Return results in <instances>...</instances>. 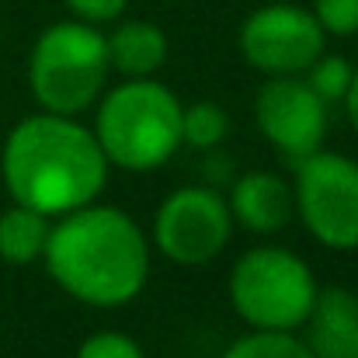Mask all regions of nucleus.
I'll use <instances>...</instances> for the list:
<instances>
[{"mask_svg":"<svg viewBox=\"0 0 358 358\" xmlns=\"http://www.w3.org/2000/svg\"><path fill=\"white\" fill-rule=\"evenodd\" d=\"M108 167L94 129L56 112L21 119L7 132L0 153V174L10 199L49 220L94 202L108 181Z\"/></svg>","mask_w":358,"mask_h":358,"instance_id":"obj_1","label":"nucleus"},{"mask_svg":"<svg viewBox=\"0 0 358 358\" xmlns=\"http://www.w3.org/2000/svg\"><path fill=\"white\" fill-rule=\"evenodd\" d=\"M42 257L66 296L98 310L132 303L150 278V240L129 213L98 202L63 213Z\"/></svg>","mask_w":358,"mask_h":358,"instance_id":"obj_2","label":"nucleus"},{"mask_svg":"<svg viewBox=\"0 0 358 358\" xmlns=\"http://www.w3.org/2000/svg\"><path fill=\"white\" fill-rule=\"evenodd\" d=\"M94 136L108 164L125 171H153L185 143L181 101L153 77H125V84L101 98Z\"/></svg>","mask_w":358,"mask_h":358,"instance_id":"obj_3","label":"nucleus"},{"mask_svg":"<svg viewBox=\"0 0 358 358\" xmlns=\"http://www.w3.org/2000/svg\"><path fill=\"white\" fill-rule=\"evenodd\" d=\"M108 38L98 24L87 21H56L49 24L31 49L28 84L35 101L56 115L87 112L108 84Z\"/></svg>","mask_w":358,"mask_h":358,"instance_id":"obj_4","label":"nucleus"},{"mask_svg":"<svg viewBox=\"0 0 358 358\" xmlns=\"http://www.w3.org/2000/svg\"><path fill=\"white\" fill-rule=\"evenodd\" d=\"M317 292L310 264L289 247H250L230 271V303L254 331H299Z\"/></svg>","mask_w":358,"mask_h":358,"instance_id":"obj_5","label":"nucleus"},{"mask_svg":"<svg viewBox=\"0 0 358 358\" xmlns=\"http://www.w3.org/2000/svg\"><path fill=\"white\" fill-rule=\"evenodd\" d=\"M292 199L303 227L324 247H358V160L320 146L296 164Z\"/></svg>","mask_w":358,"mask_h":358,"instance_id":"obj_6","label":"nucleus"},{"mask_svg":"<svg viewBox=\"0 0 358 358\" xmlns=\"http://www.w3.org/2000/svg\"><path fill=\"white\" fill-rule=\"evenodd\" d=\"M234 237V216L220 192L206 185L178 188L164 199L153 220V243L157 250L185 268L209 264L223 254Z\"/></svg>","mask_w":358,"mask_h":358,"instance_id":"obj_7","label":"nucleus"},{"mask_svg":"<svg viewBox=\"0 0 358 358\" xmlns=\"http://www.w3.org/2000/svg\"><path fill=\"white\" fill-rule=\"evenodd\" d=\"M237 42L254 70L268 77H289L306 73V66L324 52V28L310 7L264 3L243 17Z\"/></svg>","mask_w":358,"mask_h":358,"instance_id":"obj_8","label":"nucleus"},{"mask_svg":"<svg viewBox=\"0 0 358 358\" xmlns=\"http://www.w3.org/2000/svg\"><path fill=\"white\" fill-rule=\"evenodd\" d=\"M254 119L261 136L296 167L303 157L317 153L327 136V105L317 98V91L289 77H268L254 101Z\"/></svg>","mask_w":358,"mask_h":358,"instance_id":"obj_9","label":"nucleus"},{"mask_svg":"<svg viewBox=\"0 0 358 358\" xmlns=\"http://www.w3.org/2000/svg\"><path fill=\"white\" fill-rule=\"evenodd\" d=\"M227 206H230L234 223L247 227L250 234H278L296 213L292 188L271 171L240 174L230 188Z\"/></svg>","mask_w":358,"mask_h":358,"instance_id":"obj_10","label":"nucleus"},{"mask_svg":"<svg viewBox=\"0 0 358 358\" xmlns=\"http://www.w3.org/2000/svg\"><path fill=\"white\" fill-rule=\"evenodd\" d=\"M306 348L313 358H358V296L345 285H327L306 317Z\"/></svg>","mask_w":358,"mask_h":358,"instance_id":"obj_11","label":"nucleus"},{"mask_svg":"<svg viewBox=\"0 0 358 358\" xmlns=\"http://www.w3.org/2000/svg\"><path fill=\"white\" fill-rule=\"evenodd\" d=\"M108 38V63L125 77H153L167 59V35L153 21H122Z\"/></svg>","mask_w":358,"mask_h":358,"instance_id":"obj_12","label":"nucleus"},{"mask_svg":"<svg viewBox=\"0 0 358 358\" xmlns=\"http://www.w3.org/2000/svg\"><path fill=\"white\" fill-rule=\"evenodd\" d=\"M49 216L28 206H10L0 213V257L7 264H31L42 257L45 240H49Z\"/></svg>","mask_w":358,"mask_h":358,"instance_id":"obj_13","label":"nucleus"},{"mask_svg":"<svg viewBox=\"0 0 358 358\" xmlns=\"http://www.w3.org/2000/svg\"><path fill=\"white\" fill-rule=\"evenodd\" d=\"M223 358H313V352L296 338V331H250L234 341Z\"/></svg>","mask_w":358,"mask_h":358,"instance_id":"obj_14","label":"nucleus"},{"mask_svg":"<svg viewBox=\"0 0 358 358\" xmlns=\"http://www.w3.org/2000/svg\"><path fill=\"white\" fill-rule=\"evenodd\" d=\"M230 132V119L213 101H195L181 108V139L195 150H216Z\"/></svg>","mask_w":358,"mask_h":358,"instance_id":"obj_15","label":"nucleus"},{"mask_svg":"<svg viewBox=\"0 0 358 358\" xmlns=\"http://www.w3.org/2000/svg\"><path fill=\"white\" fill-rule=\"evenodd\" d=\"M306 84L317 91V98L324 105H334L345 98L348 84H352V63L345 56H327L320 52L310 66H306Z\"/></svg>","mask_w":358,"mask_h":358,"instance_id":"obj_16","label":"nucleus"},{"mask_svg":"<svg viewBox=\"0 0 358 358\" xmlns=\"http://www.w3.org/2000/svg\"><path fill=\"white\" fill-rule=\"evenodd\" d=\"M310 10L324 35H358V0H313Z\"/></svg>","mask_w":358,"mask_h":358,"instance_id":"obj_17","label":"nucleus"},{"mask_svg":"<svg viewBox=\"0 0 358 358\" xmlns=\"http://www.w3.org/2000/svg\"><path fill=\"white\" fill-rule=\"evenodd\" d=\"M77 358H143V348L122 331H98L77 348Z\"/></svg>","mask_w":358,"mask_h":358,"instance_id":"obj_18","label":"nucleus"},{"mask_svg":"<svg viewBox=\"0 0 358 358\" xmlns=\"http://www.w3.org/2000/svg\"><path fill=\"white\" fill-rule=\"evenodd\" d=\"M63 3L70 7L73 17H80L87 24H108V21L122 17L129 7V0H63Z\"/></svg>","mask_w":358,"mask_h":358,"instance_id":"obj_19","label":"nucleus"},{"mask_svg":"<svg viewBox=\"0 0 358 358\" xmlns=\"http://www.w3.org/2000/svg\"><path fill=\"white\" fill-rule=\"evenodd\" d=\"M345 112H348V122H352V129L358 132V70H352V84H348V91H345Z\"/></svg>","mask_w":358,"mask_h":358,"instance_id":"obj_20","label":"nucleus"}]
</instances>
